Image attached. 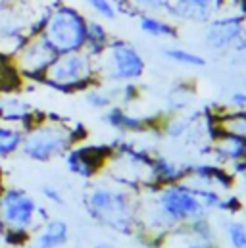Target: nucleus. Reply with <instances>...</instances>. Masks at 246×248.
Wrapping results in <instances>:
<instances>
[{
	"label": "nucleus",
	"instance_id": "1",
	"mask_svg": "<svg viewBox=\"0 0 246 248\" xmlns=\"http://www.w3.org/2000/svg\"><path fill=\"white\" fill-rule=\"evenodd\" d=\"M154 198L140 216V223L152 231H164L166 235L173 229L186 227L202 217H208V210L198 198L194 186L186 181L175 185L154 186Z\"/></svg>",
	"mask_w": 246,
	"mask_h": 248
},
{
	"label": "nucleus",
	"instance_id": "2",
	"mask_svg": "<svg viewBox=\"0 0 246 248\" xmlns=\"http://www.w3.org/2000/svg\"><path fill=\"white\" fill-rule=\"evenodd\" d=\"M83 202L89 216L102 227H108L122 235H133L140 225V204L129 190V186H114L106 183L92 185L87 190Z\"/></svg>",
	"mask_w": 246,
	"mask_h": 248
},
{
	"label": "nucleus",
	"instance_id": "3",
	"mask_svg": "<svg viewBox=\"0 0 246 248\" xmlns=\"http://www.w3.org/2000/svg\"><path fill=\"white\" fill-rule=\"evenodd\" d=\"M48 219L46 208L27 190L4 186L0 192V235L8 247L29 245L31 235Z\"/></svg>",
	"mask_w": 246,
	"mask_h": 248
},
{
	"label": "nucleus",
	"instance_id": "4",
	"mask_svg": "<svg viewBox=\"0 0 246 248\" xmlns=\"http://www.w3.org/2000/svg\"><path fill=\"white\" fill-rule=\"evenodd\" d=\"M83 137H87V129L81 125H69L63 120L45 116L25 133L21 154L33 162H52L65 156Z\"/></svg>",
	"mask_w": 246,
	"mask_h": 248
},
{
	"label": "nucleus",
	"instance_id": "5",
	"mask_svg": "<svg viewBox=\"0 0 246 248\" xmlns=\"http://www.w3.org/2000/svg\"><path fill=\"white\" fill-rule=\"evenodd\" d=\"M87 21L89 17L81 10L58 0L46 10L41 23V35L52 45L58 54L79 52L85 50Z\"/></svg>",
	"mask_w": 246,
	"mask_h": 248
},
{
	"label": "nucleus",
	"instance_id": "6",
	"mask_svg": "<svg viewBox=\"0 0 246 248\" xmlns=\"http://www.w3.org/2000/svg\"><path fill=\"white\" fill-rule=\"evenodd\" d=\"M43 85H48L60 93L73 94L83 93L92 85H98V69L96 58L89 54L87 50L60 54L52 65L46 69V73L41 79Z\"/></svg>",
	"mask_w": 246,
	"mask_h": 248
},
{
	"label": "nucleus",
	"instance_id": "7",
	"mask_svg": "<svg viewBox=\"0 0 246 248\" xmlns=\"http://www.w3.org/2000/svg\"><path fill=\"white\" fill-rule=\"evenodd\" d=\"M96 69L100 83L125 85L137 83L144 75L146 62L133 43L112 39L110 45L96 56Z\"/></svg>",
	"mask_w": 246,
	"mask_h": 248
},
{
	"label": "nucleus",
	"instance_id": "8",
	"mask_svg": "<svg viewBox=\"0 0 246 248\" xmlns=\"http://www.w3.org/2000/svg\"><path fill=\"white\" fill-rule=\"evenodd\" d=\"M60 54L52 48V45L39 31L33 37H29L10 58L23 79H31V81L41 83L43 75L46 73V69L52 65V62Z\"/></svg>",
	"mask_w": 246,
	"mask_h": 248
},
{
	"label": "nucleus",
	"instance_id": "9",
	"mask_svg": "<svg viewBox=\"0 0 246 248\" xmlns=\"http://www.w3.org/2000/svg\"><path fill=\"white\" fill-rule=\"evenodd\" d=\"M204 43L212 52H219V54L237 52L246 43L245 17L223 14L212 19L210 23H206Z\"/></svg>",
	"mask_w": 246,
	"mask_h": 248
},
{
	"label": "nucleus",
	"instance_id": "10",
	"mask_svg": "<svg viewBox=\"0 0 246 248\" xmlns=\"http://www.w3.org/2000/svg\"><path fill=\"white\" fill-rule=\"evenodd\" d=\"M223 12L225 0H168L164 16L175 23L206 25Z\"/></svg>",
	"mask_w": 246,
	"mask_h": 248
},
{
	"label": "nucleus",
	"instance_id": "11",
	"mask_svg": "<svg viewBox=\"0 0 246 248\" xmlns=\"http://www.w3.org/2000/svg\"><path fill=\"white\" fill-rule=\"evenodd\" d=\"M110 156H112V148L73 146L65 154V166L73 175H77L81 179H92L108 166Z\"/></svg>",
	"mask_w": 246,
	"mask_h": 248
},
{
	"label": "nucleus",
	"instance_id": "12",
	"mask_svg": "<svg viewBox=\"0 0 246 248\" xmlns=\"http://www.w3.org/2000/svg\"><path fill=\"white\" fill-rule=\"evenodd\" d=\"M69 241V225L63 219L45 221L29 239L33 248H63Z\"/></svg>",
	"mask_w": 246,
	"mask_h": 248
},
{
	"label": "nucleus",
	"instance_id": "13",
	"mask_svg": "<svg viewBox=\"0 0 246 248\" xmlns=\"http://www.w3.org/2000/svg\"><path fill=\"white\" fill-rule=\"evenodd\" d=\"M190 166L177 164L166 156H154L152 166H150V175H152V188L154 186H166L181 183L188 177Z\"/></svg>",
	"mask_w": 246,
	"mask_h": 248
},
{
	"label": "nucleus",
	"instance_id": "14",
	"mask_svg": "<svg viewBox=\"0 0 246 248\" xmlns=\"http://www.w3.org/2000/svg\"><path fill=\"white\" fill-rule=\"evenodd\" d=\"M104 122L110 125L112 129L120 131V133H146L148 129H152L154 122L148 118H138V116H131L125 108L122 106H110L104 112Z\"/></svg>",
	"mask_w": 246,
	"mask_h": 248
},
{
	"label": "nucleus",
	"instance_id": "15",
	"mask_svg": "<svg viewBox=\"0 0 246 248\" xmlns=\"http://www.w3.org/2000/svg\"><path fill=\"white\" fill-rule=\"evenodd\" d=\"M137 21H138V29L152 39L173 41L179 37L177 23L162 14H138Z\"/></svg>",
	"mask_w": 246,
	"mask_h": 248
},
{
	"label": "nucleus",
	"instance_id": "16",
	"mask_svg": "<svg viewBox=\"0 0 246 248\" xmlns=\"http://www.w3.org/2000/svg\"><path fill=\"white\" fill-rule=\"evenodd\" d=\"M212 137L217 135H233L246 140V110H233V112H221L212 118Z\"/></svg>",
	"mask_w": 246,
	"mask_h": 248
},
{
	"label": "nucleus",
	"instance_id": "17",
	"mask_svg": "<svg viewBox=\"0 0 246 248\" xmlns=\"http://www.w3.org/2000/svg\"><path fill=\"white\" fill-rule=\"evenodd\" d=\"M23 140H25L23 127L0 122V160L10 158V156L21 152Z\"/></svg>",
	"mask_w": 246,
	"mask_h": 248
},
{
	"label": "nucleus",
	"instance_id": "18",
	"mask_svg": "<svg viewBox=\"0 0 246 248\" xmlns=\"http://www.w3.org/2000/svg\"><path fill=\"white\" fill-rule=\"evenodd\" d=\"M112 35L106 27V23L102 19H89L87 21V43H85V50L89 54H92L94 58L110 45Z\"/></svg>",
	"mask_w": 246,
	"mask_h": 248
},
{
	"label": "nucleus",
	"instance_id": "19",
	"mask_svg": "<svg viewBox=\"0 0 246 248\" xmlns=\"http://www.w3.org/2000/svg\"><path fill=\"white\" fill-rule=\"evenodd\" d=\"M85 93V102L87 106L94 108V110H108L110 106H114L118 102V94H120V87H112V89H106L102 87L100 83L98 85H92L89 87Z\"/></svg>",
	"mask_w": 246,
	"mask_h": 248
},
{
	"label": "nucleus",
	"instance_id": "20",
	"mask_svg": "<svg viewBox=\"0 0 246 248\" xmlns=\"http://www.w3.org/2000/svg\"><path fill=\"white\" fill-rule=\"evenodd\" d=\"M162 54L166 60L177 63V65H183V67H192V69L206 67V58L202 54L192 52V50L183 48V46H164Z\"/></svg>",
	"mask_w": 246,
	"mask_h": 248
},
{
	"label": "nucleus",
	"instance_id": "21",
	"mask_svg": "<svg viewBox=\"0 0 246 248\" xmlns=\"http://www.w3.org/2000/svg\"><path fill=\"white\" fill-rule=\"evenodd\" d=\"M21 79L23 77L15 69L12 58L8 54H0V91L10 93L12 89H17V85L21 83Z\"/></svg>",
	"mask_w": 246,
	"mask_h": 248
},
{
	"label": "nucleus",
	"instance_id": "22",
	"mask_svg": "<svg viewBox=\"0 0 246 248\" xmlns=\"http://www.w3.org/2000/svg\"><path fill=\"white\" fill-rule=\"evenodd\" d=\"M194 94V87L188 83V85H175L169 94H168V108L171 114H179L183 108L188 106L190 98Z\"/></svg>",
	"mask_w": 246,
	"mask_h": 248
},
{
	"label": "nucleus",
	"instance_id": "23",
	"mask_svg": "<svg viewBox=\"0 0 246 248\" xmlns=\"http://www.w3.org/2000/svg\"><path fill=\"white\" fill-rule=\"evenodd\" d=\"M85 6L102 21H114L120 17L112 0H85Z\"/></svg>",
	"mask_w": 246,
	"mask_h": 248
},
{
	"label": "nucleus",
	"instance_id": "24",
	"mask_svg": "<svg viewBox=\"0 0 246 248\" xmlns=\"http://www.w3.org/2000/svg\"><path fill=\"white\" fill-rule=\"evenodd\" d=\"M127 6L133 12V17H137L138 14H162L166 12L168 0H125Z\"/></svg>",
	"mask_w": 246,
	"mask_h": 248
},
{
	"label": "nucleus",
	"instance_id": "25",
	"mask_svg": "<svg viewBox=\"0 0 246 248\" xmlns=\"http://www.w3.org/2000/svg\"><path fill=\"white\" fill-rule=\"evenodd\" d=\"M190 129H192V120L181 118L177 114H173L171 118H168L164 122V133L169 139H183L184 135L190 133Z\"/></svg>",
	"mask_w": 246,
	"mask_h": 248
},
{
	"label": "nucleus",
	"instance_id": "26",
	"mask_svg": "<svg viewBox=\"0 0 246 248\" xmlns=\"http://www.w3.org/2000/svg\"><path fill=\"white\" fill-rule=\"evenodd\" d=\"M227 239L233 248H246V225L233 221L227 225Z\"/></svg>",
	"mask_w": 246,
	"mask_h": 248
},
{
	"label": "nucleus",
	"instance_id": "27",
	"mask_svg": "<svg viewBox=\"0 0 246 248\" xmlns=\"http://www.w3.org/2000/svg\"><path fill=\"white\" fill-rule=\"evenodd\" d=\"M41 194H43V198H45L46 202H50L52 206H60V208L65 206V198H63L62 190L56 185H43Z\"/></svg>",
	"mask_w": 246,
	"mask_h": 248
},
{
	"label": "nucleus",
	"instance_id": "28",
	"mask_svg": "<svg viewBox=\"0 0 246 248\" xmlns=\"http://www.w3.org/2000/svg\"><path fill=\"white\" fill-rule=\"evenodd\" d=\"M184 239H186V241L181 245L183 248H215L214 241H198V239H194V237L188 233V229H186V237H184Z\"/></svg>",
	"mask_w": 246,
	"mask_h": 248
},
{
	"label": "nucleus",
	"instance_id": "29",
	"mask_svg": "<svg viewBox=\"0 0 246 248\" xmlns=\"http://www.w3.org/2000/svg\"><path fill=\"white\" fill-rule=\"evenodd\" d=\"M233 110H246V91H235L229 98Z\"/></svg>",
	"mask_w": 246,
	"mask_h": 248
},
{
	"label": "nucleus",
	"instance_id": "30",
	"mask_svg": "<svg viewBox=\"0 0 246 248\" xmlns=\"http://www.w3.org/2000/svg\"><path fill=\"white\" fill-rule=\"evenodd\" d=\"M4 190V183H2V173H0V192Z\"/></svg>",
	"mask_w": 246,
	"mask_h": 248
},
{
	"label": "nucleus",
	"instance_id": "31",
	"mask_svg": "<svg viewBox=\"0 0 246 248\" xmlns=\"http://www.w3.org/2000/svg\"><path fill=\"white\" fill-rule=\"evenodd\" d=\"M96 248H114V247H110V245H98Z\"/></svg>",
	"mask_w": 246,
	"mask_h": 248
},
{
	"label": "nucleus",
	"instance_id": "32",
	"mask_svg": "<svg viewBox=\"0 0 246 248\" xmlns=\"http://www.w3.org/2000/svg\"><path fill=\"white\" fill-rule=\"evenodd\" d=\"M12 248H33L31 245H23V247H12Z\"/></svg>",
	"mask_w": 246,
	"mask_h": 248
},
{
	"label": "nucleus",
	"instance_id": "33",
	"mask_svg": "<svg viewBox=\"0 0 246 248\" xmlns=\"http://www.w3.org/2000/svg\"><path fill=\"white\" fill-rule=\"evenodd\" d=\"M241 177H243V183H245V185H246V171H245V173H243V175H241Z\"/></svg>",
	"mask_w": 246,
	"mask_h": 248
},
{
	"label": "nucleus",
	"instance_id": "34",
	"mask_svg": "<svg viewBox=\"0 0 246 248\" xmlns=\"http://www.w3.org/2000/svg\"><path fill=\"white\" fill-rule=\"evenodd\" d=\"M0 122H2V102H0Z\"/></svg>",
	"mask_w": 246,
	"mask_h": 248
}]
</instances>
